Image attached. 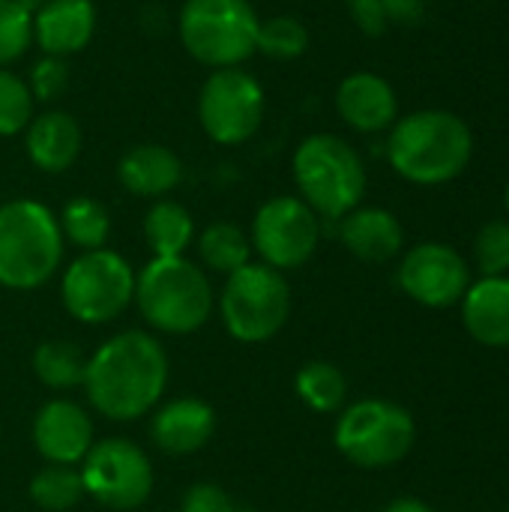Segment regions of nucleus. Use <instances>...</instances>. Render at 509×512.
Wrapping results in <instances>:
<instances>
[{
    "mask_svg": "<svg viewBox=\"0 0 509 512\" xmlns=\"http://www.w3.org/2000/svg\"><path fill=\"white\" fill-rule=\"evenodd\" d=\"M168 351L144 330H123L87 357L84 393L93 411L114 423L147 417L168 387Z\"/></svg>",
    "mask_w": 509,
    "mask_h": 512,
    "instance_id": "f257e3e1",
    "label": "nucleus"
},
{
    "mask_svg": "<svg viewBox=\"0 0 509 512\" xmlns=\"http://www.w3.org/2000/svg\"><path fill=\"white\" fill-rule=\"evenodd\" d=\"M474 156L471 126L444 108H423L390 126L387 159L399 177L417 186L456 180Z\"/></svg>",
    "mask_w": 509,
    "mask_h": 512,
    "instance_id": "f03ea898",
    "label": "nucleus"
},
{
    "mask_svg": "<svg viewBox=\"0 0 509 512\" xmlns=\"http://www.w3.org/2000/svg\"><path fill=\"white\" fill-rule=\"evenodd\" d=\"M132 303L153 330L189 336L210 321L216 294L207 273L186 255H177L153 258L141 273H135Z\"/></svg>",
    "mask_w": 509,
    "mask_h": 512,
    "instance_id": "7ed1b4c3",
    "label": "nucleus"
},
{
    "mask_svg": "<svg viewBox=\"0 0 509 512\" xmlns=\"http://www.w3.org/2000/svg\"><path fill=\"white\" fill-rule=\"evenodd\" d=\"M57 216L33 198L0 204V285L9 291L42 288L63 261Z\"/></svg>",
    "mask_w": 509,
    "mask_h": 512,
    "instance_id": "20e7f679",
    "label": "nucleus"
},
{
    "mask_svg": "<svg viewBox=\"0 0 509 512\" xmlns=\"http://www.w3.org/2000/svg\"><path fill=\"white\" fill-rule=\"evenodd\" d=\"M300 198L321 216L339 222L366 195V165L339 135L315 132L303 138L291 159Z\"/></svg>",
    "mask_w": 509,
    "mask_h": 512,
    "instance_id": "39448f33",
    "label": "nucleus"
},
{
    "mask_svg": "<svg viewBox=\"0 0 509 512\" xmlns=\"http://www.w3.org/2000/svg\"><path fill=\"white\" fill-rule=\"evenodd\" d=\"M258 27L249 0H186L177 18L183 48L210 69L243 66L258 51Z\"/></svg>",
    "mask_w": 509,
    "mask_h": 512,
    "instance_id": "423d86ee",
    "label": "nucleus"
},
{
    "mask_svg": "<svg viewBox=\"0 0 509 512\" xmlns=\"http://www.w3.org/2000/svg\"><path fill=\"white\" fill-rule=\"evenodd\" d=\"M219 315L225 330L243 345L273 339L291 318V285L285 273L261 261L243 264L225 279Z\"/></svg>",
    "mask_w": 509,
    "mask_h": 512,
    "instance_id": "0eeeda50",
    "label": "nucleus"
},
{
    "mask_svg": "<svg viewBox=\"0 0 509 512\" xmlns=\"http://www.w3.org/2000/svg\"><path fill=\"white\" fill-rule=\"evenodd\" d=\"M336 450L357 468L381 471L399 465L414 441L417 426L414 417L387 399H360L342 408L336 429H333Z\"/></svg>",
    "mask_w": 509,
    "mask_h": 512,
    "instance_id": "6e6552de",
    "label": "nucleus"
},
{
    "mask_svg": "<svg viewBox=\"0 0 509 512\" xmlns=\"http://www.w3.org/2000/svg\"><path fill=\"white\" fill-rule=\"evenodd\" d=\"M60 300L81 324H108L135 300V270L111 249L81 252L60 279Z\"/></svg>",
    "mask_w": 509,
    "mask_h": 512,
    "instance_id": "1a4fd4ad",
    "label": "nucleus"
},
{
    "mask_svg": "<svg viewBox=\"0 0 509 512\" xmlns=\"http://www.w3.org/2000/svg\"><path fill=\"white\" fill-rule=\"evenodd\" d=\"M267 111V96L261 81L240 69H213L198 93V120L210 141L222 147H237L249 141Z\"/></svg>",
    "mask_w": 509,
    "mask_h": 512,
    "instance_id": "9d476101",
    "label": "nucleus"
},
{
    "mask_svg": "<svg viewBox=\"0 0 509 512\" xmlns=\"http://www.w3.org/2000/svg\"><path fill=\"white\" fill-rule=\"evenodd\" d=\"M78 471L84 480V495L105 510H138L153 492V465L147 453L126 438L96 441Z\"/></svg>",
    "mask_w": 509,
    "mask_h": 512,
    "instance_id": "9b49d317",
    "label": "nucleus"
},
{
    "mask_svg": "<svg viewBox=\"0 0 509 512\" xmlns=\"http://www.w3.org/2000/svg\"><path fill=\"white\" fill-rule=\"evenodd\" d=\"M252 249L261 264L285 273L303 267L321 243V216L294 195H276L252 219Z\"/></svg>",
    "mask_w": 509,
    "mask_h": 512,
    "instance_id": "f8f14e48",
    "label": "nucleus"
},
{
    "mask_svg": "<svg viewBox=\"0 0 509 512\" xmlns=\"http://www.w3.org/2000/svg\"><path fill=\"white\" fill-rule=\"evenodd\" d=\"M399 288L420 306L450 309L471 288V267L447 243H420L399 264Z\"/></svg>",
    "mask_w": 509,
    "mask_h": 512,
    "instance_id": "ddd939ff",
    "label": "nucleus"
},
{
    "mask_svg": "<svg viewBox=\"0 0 509 512\" xmlns=\"http://www.w3.org/2000/svg\"><path fill=\"white\" fill-rule=\"evenodd\" d=\"M96 444L93 417L72 399H51L33 417V447L48 465H81Z\"/></svg>",
    "mask_w": 509,
    "mask_h": 512,
    "instance_id": "4468645a",
    "label": "nucleus"
},
{
    "mask_svg": "<svg viewBox=\"0 0 509 512\" xmlns=\"http://www.w3.org/2000/svg\"><path fill=\"white\" fill-rule=\"evenodd\" d=\"M336 111L351 129L375 135L399 120V99L387 78L375 72H351L336 87Z\"/></svg>",
    "mask_w": 509,
    "mask_h": 512,
    "instance_id": "2eb2a0df",
    "label": "nucleus"
},
{
    "mask_svg": "<svg viewBox=\"0 0 509 512\" xmlns=\"http://www.w3.org/2000/svg\"><path fill=\"white\" fill-rule=\"evenodd\" d=\"M216 435V411L204 399H171L150 417V441L168 456H192Z\"/></svg>",
    "mask_w": 509,
    "mask_h": 512,
    "instance_id": "dca6fc26",
    "label": "nucleus"
},
{
    "mask_svg": "<svg viewBox=\"0 0 509 512\" xmlns=\"http://www.w3.org/2000/svg\"><path fill=\"white\" fill-rule=\"evenodd\" d=\"M96 33L93 0H42L33 12V42L51 57H69L90 45Z\"/></svg>",
    "mask_w": 509,
    "mask_h": 512,
    "instance_id": "f3484780",
    "label": "nucleus"
},
{
    "mask_svg": "<svg viewBox=\"0 0 509 512\" xmlns=\"http://www.w3.org/2000/svg\"><path fill=\"white\" fill-rule=\"evenodd\" d=\"M339 240L354 258L366 264H384L402 252L405 231L402 222L384 207H354L339 219Z\"/></svg>",
    "mask_w": 509,
    "mask_h": 512,
    "instance_id": "a211bd4d",
    "label": "nucleus"
},
{
    "mask_svg": "<svg viewBox=\"0 0 509 512\" xmlns=\"http://www.w3.org/2000/svg\"><path fill=\"white\" fill-rule=\"evenodd\" d=\"M24 147L30 162L45 174H63L81 156V126L66 111H42L33 114L24 129Z\"/></svg>",
    "mask_w": 509,
    "mask_h": 512,
    "instance_id": "6ab92c4d",
    "label": "nucleus"
},
{
    "mask_svg": "<svg viewBox=\"0 0 509 512\" xmlns=\"http://www.w3.org/2000/svg\"><path fill=\"white\" fill-rule=\"evenodd\" d=\"M462 324L474 342L509 348V276H483L465 291Z\"/></svg>",
    "mask_w": 509,
    "mask_h": 512,
    "instance_id": "aec40b11",
    "label": "nucleus"
},
{
    "mask_svg": "<svg viewBox=\"0 0 509 512\" xmlns=\"http://www.w3.org/2000/svg\"><path fill=\"white\" fill-rule=\"evenodd\" d=\"M117 180L138 198H165L183 180V162L171 147L138 144L117 162Z\"/></svg>",
    "mask_w": 509,
    "mask_h": 512,
    "instance_id": "412c9836",
    "label": "nucleus"
},
{
    "mask_svg": "<svg viewBox=\"0 0 509 512\" xmlns=\"http://www.w3.org/2000/svg\"><path fill=\"white\" fill-rule=\"evenodd\" d=\"M144 237H147V246L153 249V258L186 255V249L195 240L192 213L171 198H159L144 216Z\"/></svg>",
    "mask_w": 509,
    "mask_h": 512,
    "instance_id": "4be33fe9",
    "label": "nucleus"
},
{
    "mask_svg": "<svg viewBox=\"0 0 509 512\" xmlns=\"http://www.w3.org/2000/svg\"><path fill=\"white\" fill-rule=\"evenodd\" d=\"M294 390L306 408L315 414H336L348 399V381L342 369L330 360H309L294 375Z\"/></svg>",
    "mask_w": 509,
    "mask_h": 512,
    "instance_id": "5701e85b",
    "label": "nucleus"
},
{
    "mask_svg": "<svg viewBox=\"0 0 509 512\" xmlns=\"http://www.w3.org/2000/svg\"><path fill=\"white\" fill-rule=\"evenodd\" d=\"M33 372H36L42 387L66 393V390H75V387L84 384L87 357L72 342L51 339V342H42L33 351Z\"/></svg>",
    "mask_w": 509,
    "mask_h": 512,
    "instance_id": "b1692460",
    "label": "nucleus"
},
{
    "mask_svg": "<svg viewBox=\"0 0 509 512\" xmlns=\"http://www.w3.org/2000/svg\"><path fill=\"white\" fill-rule=\"evenodd\" d=\"M198 255L213 273L231 276L252 258V243L246 231L234 222H213L198 237Z\"/></svg>",
    "mask_w": 509,
    "mask_h": 512,
    "instance_id": "393cba45",
    "label": "nucleus"
},
{
    "mask_svg": "<svg viewBox=\"0 0 509 512\" xmlns=\"http://www.w3.org/2000/svg\"><path fill=\"white\" fill-rule=\"evenodd\" d=\"M57 222H60L63 240H69L81 252L105 249L108 234H111V216L105 204H99L96 198H72L63 207Z\"/></svg>",
    "mask_w": 509,
    "mask_h": 512,
    "instance_id": "a878e982",
    "label": "nucleus"
},
{
    "mask_svg": "<svg viewBox=\"0 0 509 512\" xmlns=\"http://www.w3.org/2000/svg\"><path fill=\"white\" fill-rule=\"evenodd\" d=\"M30 501L45 512L72 510L84 498V480L78 465H45L36 471L27 489Z\"/></svg>",
    "mask_w": 509,
    "mask_h": 512,
    "instance_id": "bb28decb",
    "label": "nucleus"
},
{
    "mask_svg": "<svg viewBox=\"0 0 509 512\" xmlns=\"http://www.w3.org/2000/svg\"><path fill=\"white\" fill-rule=\"evenodd\" d=\"M309 48V30L294 15H276L261 21L258 27V51L273 60H294L306 54Z\"/></svg>",
    "mask_w": 509,
    "mask_h": 512,
    "instance_id": "cd10ccee",
    "label": "nucleus"
},
{
    "mask_svg": "<svg viewBox=\"0 0 509 512\" xmlns=\"http://www.w3.org/2000/svg\"><path fill=\"white\" fill-rule=\"evenodd\" d=\"M33 93L30 84L12 69H0V135H21L33 120Z\"/></svg>",
    "mask_w": 509,
    "mask_h": 512,
    "instance_id": "c85d7f7f",
    "label": "nucleus"
},
{
    "mask_svg": "<svg viewBox=\"0 0 509 512\" xmlns=\"http://www.w3.org/2000/svg\"><path fill=\"white\" fill-rule=\"evenodd\" d=\"M33 42V12L21 0H0V69L15 63Z\"/></svg>",
    "mask_w": 509,
    "mask_h": 512,
    "instance_id": "c756f323",
    "label": "nucleus"
},
{
    "mask_svg": "<svg viewBox=\"0 0 509 512\" xmlns=\"http://www.w3.org/2000/svg\"><path fill=\"white\" fill-rule=\"evenodd\" d=\"M474 264L483 276H507L509 273V222L495 219L477 231L474 240Z\"/></svg>",
    "mask_w": 509,
    "mask_h": 512,
    "instance_id": "7c9ffc66",
    "label": "nucleus"
},
{
    "mask_svg": "<svg viewBox=\"0 0 509 512\" xmlns=\"http://www.w3.org/2000/svg\"><path fill=\"white\" fill-rule=\"evenodd\" d=\"M27 84H30L33 99H42V102L63 96V90L69 87V66H66V60L45 54L42 60H36Z\"/></svg>",
    "mask_w": 509,
    "mask_h": 512,
    "instance_id": "2f4dec72",
    "label": "nucleus"
},
{
    "mask_svg": "<svg viewBox=\"0 0 509 512\" xmlns=\"http://www.w3.org/2000/svg\"><path fill=\"white\" fill-rule=\"evenodd\" d=\"M180 512H240L234 498L216 483H195L183 492Z\"/></svg>",
    "mask_w": 509,
    "mask_h": 512,
    "instance_id": "473e14b6",
    "label": "nucleus"
},
{
    "mask_svg": "<svg viewBox=\"0 0 509 512\" xmlns=\"http://www.w3.org/2000/svg\"><path fill=\"white\" fill-rule=\"evenodd\" d=\"M348 9H351L354 24H357L366 36H381V33L390 27L387 9H384L381 0H351Z\"/></svg>",
    "mask_w": 509,
    "mask_h": 512,
    "instance_id": "72a5a7b5",
    "label": "nucleus"
},
{
    "mask_svg": "<svg viewBox=\"0 0 509 512\" xmlns=\"http://www.w3.org/2000/svg\"><path fill=\"white\" fill-rule=\"evenodd\" d=\"M384 9H387V18L390 24H405V27H414L423 21V0H381Z\"/></svg>",
    "mask_w": 509,
    "mask_h": 512,
    "instance_id": "f704fd0d",
    "label": "nucleus"
},
{
    "mask_svg": "<svg viewBox=\"0 0 509 512\" xmlns=\"http://www.w3.org/2000/svg\"><path fill=\"white\" fill-rule=\"evenodd\" d=\"M384 512H435L426 501L420 498H396L393 504H387Z\"/></svg>",
    "mask_w": 509,
    "mask_h": 512,
    "instance_id": "c9c22d12",
    "label": "nucleus"
},
{
    "mask_svg": "<svg viewBox=\"0 0 509 512\" xmlns=\"http://www.w3.org/2000/svg\"><path fill=\"white\" fill-rule=\"evenodd\" d=\"M504 204H507V213H509V186H507V195H504Z\"/></svg>",
    "mask_w": 509,
    "mask_h": 512,
    "instance_id": "e433bc0d",
    "label": "nucleus"
}]
</instances>
